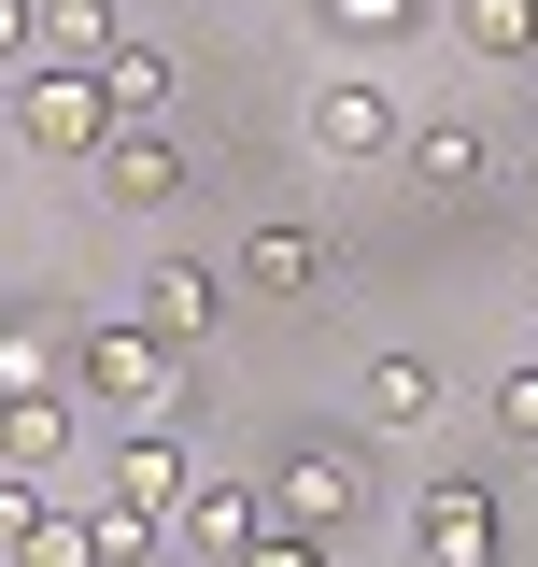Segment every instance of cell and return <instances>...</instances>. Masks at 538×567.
Instances as JSON below:
<instances>
[{"label":"cell","mask_w":538,"mask_h":567,"mask_svg":"<svg viewBox=\"0 0 538 567\" xmlns=\"http://www.w3.org/2000/svg\"><path fill=\"white\" fill-rule=\"evenodd\" d=\"M71 369H85L114 412H142V425L185 412V398H170V341H156V327H85V354H71Z\"/></svg>","instance_id":"cell-1"},{"label":"cell","mask_w":538,"mask_h":567,"mask_svg":"<svg viewBox=\"0 0 538 567\" xmlns=\"http://www.w3.org/2000/svg\"><path fill=\"white\" fill-rule=\"evenodd\" d=\"M269 525H283V539H340V525H354V454H327V440H312V454H283Z\"/></svg>","instance_id":"cell-2"},{"label":"cell","mask_w":538,"mask_h":567,"mask_svg":"<svg viewBox=\"0 0 538 567\" xmlns=\"http://www.w3.org/2000/svg\"><path fill=\"white\" fill-rule=\"evenodd\" d=\"M185 185H199L185 142H156V128H114V142H100V199H114V213H170Z\"/></svg>","instance_id":"cell-3"},{"label":"cell","mask_w":538,"mask_h":567,"mask_svg":"<svg viewBox=\"0 0 538 567\" xmlns=\"http://www.w3.org/2000/svg\"><path fill=\"white\" fill-rule=\"evenodd\" d=\"M0 554L14 567H100V511H43L29 483H0Z\"/></svg>","instance_id":"cell-4"},{"label":"cell","mask_w":538,"mask_h":567,"mask_svg":"<svg viewBox=\"0 0 538 567\" xmlns=\"http://www.w3.org/2000/svg\"><path fill=\"white\" fill-rule=\"evenodd\" d=\"M170 525H185V554H213V567H241V554H256V525H269V496H256V483H227V468H213V483H185V496H170Z\"/></svg>","instance_id":"cell-5"},{"label":"cell","mask_w":538,"mask_h":567,"mask_svg":"<svg viewBox=\"0 0 538 567\" xmlns=\"http://www.w3.org/2000/svg\"><path fill=\"white\" fill-rule=\"evenodd\" d=\"M411 539H425V567H496V496L482 483H425L411 496Z\"/></svg>","instance_id":"cell-6"},{"label":"cell","mask_w":538,"mask_h":567,"mask_svg":"<svg viewBox=\"0 0 538 567\" xmlns=\"http://www.w3.org/2000/svg\"><path fill=\"white\" fill-rule=\"evenodd\" d=\"M14 128L43 142V156H100V71H43V85L14 100Z\"/></svg>","instance_id":"cell-7"},{"label":"cell","mask_w":538,"mask_h":567,"mask_svg":"<svg viewBox=\"0 0 538 567\" xmlns=\"http://www.w3.org/2000/svg\"><path fill=\"white\" fill-rule=\"evenodd\" d=\"M213 312H227V284H213L199 256H170V270H142V327H156V341H199Z\"/></svg>","instance_id":"cell-8"},{"label":"cell","mask_w":538,"mask_h":567,"mask_svg":"<svg viewBox=\"0 0 538 567\" xmlns=\"http://www.w3.org/2000/svg\"><path fill=\"white\" fill-rule=\"evenodd\" d=\"M354 412L383 425V440H397V425H439V369H425V354H369V383H354Z\"/></svg>","instance_id":"cell-9"},{"label":"cell","mask_w":538,"mask_h":567,"mask_svg":"<svg viewBox=\"0 0 538 567\" xmlns=\"http://www.w3.org/2000/svg\"><path fill=\"white\" fill-rule=\"evenodd\" d=\"M312 142H327V156H383V142H397V114H383V85H369V71H340L327 100H312Z\"/></svg>","instance_id":"cell-10"},{"label":"cell","mask_w":538,"mask_h":567,"mask_svg":"<svg viewBox=\"0 0 538 567\" xmlns=\"http://www.w3.org/2000/svg\"><path fill=\"white\" fill-rule=\"evenodd\" d=\"M199 483V468H185V454H170V440H156V425H142L128 454H114V511H142V525H156V511H170V496Z\"/></svg>","instance_id":"cell-11"},{"label":"cell","mask_w":538,"mask_h":567,"mask_svg":"<svg viewBox=\"0 0 538 567\" xmlns=\"http://www.w3.org/2000/svg\"><path fill=\"white\" fill-rule=\"evenodd\" d=\"M0 454H14V468H58L71 454V398L58 383H43V398H0Z\"/></svg>","instance_id":"cell-12"},{"label":"cell","mask_w":538,"mask_h":567,"mask_svg":"<svg viewBox=\"0 0 538 567\" xmlns=\"http://www.w3.org/2000/svg\"><path fill=\"white\" fill-rule=\"evenodd\" d=\"M411 185L468 199V185H482V128H454V114H439V128H411Z\"/></svg>","instance_id":"cell-13"},{"label":"cell","mask_w":538,"mask_h":567,"mask_svg":"<svg viewBox=\"0 0 538 567\" xmlns=\"http://www.w3.org/2000/svg\"><path fill=\"white\" fill-rule=\"evenodd\" d=\"M170 100V43H114L100 58V114H156Z\"/></svg>","instance_id":"cell-14"},{"label":"cell","mask_w":538,"mask_h":567,"mask_svg":"<svg viewBox=\"0 0 538 567\" xmlns=\"http://www.w3.org/2000/svg\"><path fill=\"white\" fill-rule=\"evenodd\" d=\"M312 270H327V256H312V227H256V241H241V284H256V298H298Z\"/></svg>","instance_id":"cell-15"},{"label":"cell","mask_w":538,"mask_h":567,"mask_svg":"<svg viewBox=\"0 0 538 567\" xmlns=\"http://www.w3.org/2000/svg\"><path fill=\"white\" fill-rule=\"evenodd\" d=\"M454 43H468V58H525V43H538V0H454Z\"/></svg>","instance_id":"cell-16"},{"label":"cell","mask_w":538,"mask_h":567,"mask_svg":"<svg viewBox=\"0 0 538 567\" xmlns=\"http://www.w3.org/2000/svg\"><path fill=\"white\" fill-rule=\"evenodd\" d=\"M58 383V341L43 327H0V398H43Z\"/></svg>","instance_id":"cell-17"},{"label":"cell","mask_w":538,"mask_h":567,"mask_svg":"<svg viewBox=\"0 0 538 567\" xmlns=\"http://www.w3.org/2000/svg\"><path fill=\"white\" fill-rule=\"evenodd\" d=\"M496 440H525V454H538V354L510 369V383H496Z\"/></svg>","instance_id":"cell-18"},{"label":"cell","mask_w":538,"mask_h":567,"mask_svg":"<svg viewBox=\"0 0 538 567\" xmlns=\"http://www.w3.org/2000/svg\"><path fill=\"white\" fill-rule=\"evenodd\" d=\"M241 567H327V539H283V525H256V554Z\"/></svg>","instance_id":"cell-19"},{"label":"cell","mask_w":538,"mask_h":567,"mask_svg":"<svg viewBox=\"0 0 538 567\" xmlns=\"http://www.w3.org/2000/svg\"><path fill=\"white\" fill-rule=\"evenodd\" d=\"M29 14H43V0H0V58H14V43H29Z\"/></svg>","instance_id":"cell-20"},{"label":"cell","mask_w":538,"mask_h":567,"mask_svg":"<svg viewBox=\"0 0 538 567\" xmlns=\"http://www.w3.org/2000/svg\"><path fill=\"white\" fill-rule=\"evenodd\" d=\"M43 14H71V29H100V14H114V0H43Z\"/></svg>","instance_id":"cell-21"}]
</instances>
